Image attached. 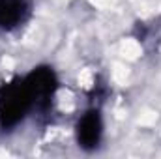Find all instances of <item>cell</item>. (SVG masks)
Returning <instances> with one entry per match:
<instances>
[{"label":"cell","instance_id":"cell-2","mask_svg":"<svg viewBox=\"0 0 161 159\" xmlns=\"http://www.w3.org/2000/svg\"><path fill=\"white\" fill-rule=\"evenodd\" d=\"M25 77L28 80V86L34 97V112L40 116H47L53 111V103L60 84L56 71L51 66H36Z\"/></svg>","mask_w":161,"mask_h":159},{"label":"cell","instance_id":"cell-3","mask_svg":"<svg viewBox=\"0 0 161 159\" xmlns=\"http://www.w3.org/2000/svg\"><path fill=\"white\" fill-rule=\"evenodd\" d=\"M103 139V118L99 107H90L79 116L75 123V140L80 150L92 152L101 144Z\"/></svg>","mask_w":161,"mask_h":159},{"label":"cell","instance_id":"cell-4","mask_svg":"<svg viewBox=\"0 0 161 159\" xmlns=\"http://www.w3.org/2000/svg\"><path fill=\"white\" fill-rule=\"evenodd\" d=\"M30 0H0V30L11 32L30 17Z\"/></svg>","mask_w":161,"mask_h":159},{"label":"cell","instance_id":"cell-1","mask_svg":"<svg viewBox=\"0 0 161 159\" xmlns=\"http://www.w3.org/2000/svg\"><path fill=\"white\" fill-rule=\"evenodd\" d=\"M34 112V97L26 77H13L0 84V129H15Z\"/></svg>","mask_w":161,"mask_h":159}]
</instances>
